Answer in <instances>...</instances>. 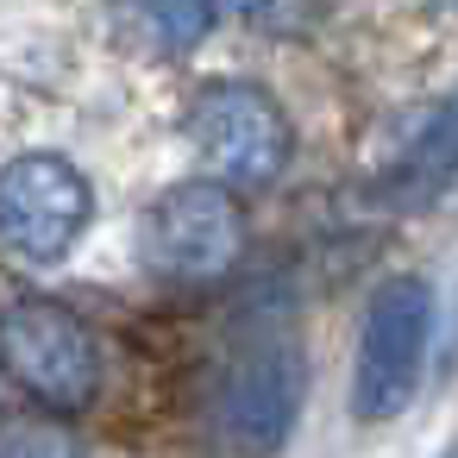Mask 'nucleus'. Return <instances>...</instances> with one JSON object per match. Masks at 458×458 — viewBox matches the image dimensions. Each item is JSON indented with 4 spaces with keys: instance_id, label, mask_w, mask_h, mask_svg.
I'll use <instances>...</instances> for the list:
<instances>
[{
    "instance_id": "f257e3e1",
    "label": "nucleus",
    "mask_w": 458,
    "mask_h": 458,
    "mask_svg": "<svg viewBox=\"0 0 458 458\" xmlns=\"http://www.w3.org/2000/svg\"><path fill=\"white\" fill-rule=\"evenodd\" d=\"M427 333H433V289L420 276H389L358 333V370H352V408L364 420H395L427 370Z\"/></svg>"
},
{
    "instance_id": "f03ea898",
    "label": "nucleus",
    "mask_w": 458,
    "mask_h": 458,
    "mask_svg": "<svg viewBox=\"0 0 458 458\" xmlns=\"http://www.w3.org/2000/svg\"><path fill=\"white\" fill-rule=\"evenodd\" d=\"M95 214L89 176L57 151H26L0 170V245L26 264H57Z\"/></svg>"
},
{
    "instance_id": "7ed1b4c3",
    "label": "nucleus",
    "mask_w": 458,
    "mask_h": 458,
    "mask_svg": "<svg viewBox=\"0 0 458 458\" xmlns=\"http://www.w3.org/2000/svg\"><path fill=\"white\" fill-rule=\"evenodd\" d=\"M189 139L226 189H264L289 164V126L251 82H208L189 107Z\"/></svg>"
},
{
    "instance_id": "20e7f679",
    "label": "nucleus",
    "mask_w": 458,
    "mask_h": 458,
    "mask_svg": "<svg viewBox=\"0 0 458 458\" xmlns=\"http://www.w3.org/2000/svg\"><path fill=\"white\" fill-rule=\"evenodd\" d=\"M0 364L51 408H82L101 383L89 327L64 301H32V295L0 308Z\"/></svg>"
},
{
    "instance_id": "39448f33",
    "label": "nucleus",
    "mask_w": 458,
    "mask_h": 458,
    "mask_svg": "<svg viewBox=\"0 0 458 458\" xmlns=\"http://www.w3.org/2000/svg\"><path fill=\"white\" fill-rule=\"evenodd\" d=\"M239 208H233V189L226 182H176L151 201L145 214V264L176 276V283H208L220 270H233L239 258Z\"/></svg>"
},
{
    "instance_id": "423d86ee",
    "label": "nucleus",
    "mask_w": 458,
    "mask_h": 458,
    "mask_svg": "<svg viewBox=\"0 0 458 458\" xmlns=\"http://www.w3.org/2000/svg\"><path fill=\"white\" fill-rule=\"evenodd\" d=\"M295 402H301L295 352H283V345L251 352V358L226 377V395H220V433H226V445L245 452V458L283 452V439H289V427H295Z\"/></svg>"
},
{
    "instance_id": "0eeeda50",
    "label": "nucleus",
    "mask_w": 458,
    "mask_h": 458,
    "mask_svg": "<svg viewBox=\"0 0 458 458\" xmlns=\"http://www.w3.org/2000/svg\"><path fill=\"white\" fill-rule=\"evenodd\" d=\"M452 182H458V107H439V114L420 126V139L408 145V157L395 164L389 201H395V208H427V201H439Z\"/></svg>"
},
{
    "instance_id": "6e6552de",
    "label": "nucleus",
    "mask_w": 458,
    "mask_h": 458,
    "mask_svg": "<svg viewBox=\"0 0 458 458\" xmlns=\"http://www.w3.org/2000/svg\"><path fill=\"white\" fill-rule=\"evenodd\" d=\"M126 20L145 32L151 51L164 57H189L208 32H214V13H220V0H120Z\"/></svg>"
},
{
    "instance_id": "1a4fd4ad",
    "label": "nucleus",
    "mask_w": 458,
    "mask_h": 458,
    "mask_svg": "<svg viewBox=\"0 0 458 458\" xmlns=\"http://www.w3.org/2000/svg\"><path fill=\"white\" fill-rule=\"evenodd\" d=\"M0 458H82V445L64 433V427H13L7 439H0Z\"/></svg>"
},
{
    "instance_id": "9d476101",
    "label": "nucleus",
    "mask_w": 458,
    "mask_h": 458,
    "mask_svg": "<svg viewBox=\"0 0 458 458\" xmlns=\"http://www.w3.org/2000/svg\"><path fill=\"white\" fill-rule=\"evenodd\" d=\"M433 7H458V0H433Z\"/></svg>"
}]
</instances>
